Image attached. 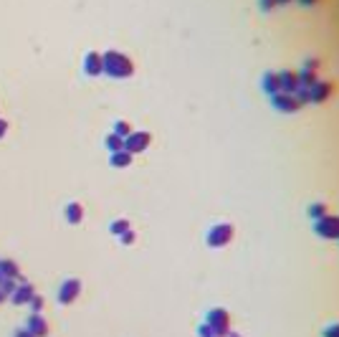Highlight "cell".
I'll use <instances>...</instances> for the list:
<instances>
[{"instance_id": "obj_1", "label": "cell", "mask_w": 339, "mask_h": 337, "mask_svg": "<svg viewBox=\"0 0 339 337\" xmlns=\"http://www.w3.org/2000/svg\"><path fill=\"white\" fill-rule=\"evenodd\" d=\"M233 236H236V228H233L230 223H218V226H213L208 231V246L210 248H225L230 241H233Z\"/></svg>"}, {"instance_id": "obj_2", "label": "cell", "mask_w": 339, "mask_h": 337, "mask_svg": "<svg viewBox=\"0 0 339 337\" xmlns=\"http://www.w3.org/2000/svg\"><path fill=\"white\" fill-rule=\"evenodd\" d=\"M205 325L213 327V332H215L218 337H225V335L230 332V312L223 309V307L210 309V312L205 314Z\"/></svg>"}, {"instance_id": "obj_3", "label": "cell", "mask_w": 339, "mask_h": 337, "mask_svg": "<svg viewBox=\"0 0 339 337\" xmlns=\"http://www.w3.org/2000/svg\"><path fill=\"white\" fill-rule=\"evenodd\" d=\"M314 234L327 241H339V216H324L319 221H314Z\"/></svg>"}, {"instance_id": "obj_4", "label": "cell", "mask_w": 339, "mask_h": 337, "mask_svg": "<svg viewBox=\"0 0 339 337\" xmlns=\"http://www.w3.org/2000/svg\"><path fill=\"white\" fill-rule=\"evenodd\" d=\"M271 99V107L276 109V112H284V114H291V112H299L304 104L296 99V94H286V92H279V94H273L268 96Z\"/></svg>"}, {"instance_id": "obj_5", "label": "cell", "mask_w": 339, "mask_h": 337, "mask_svg": "<svg viewBox=\"0 0 339 337\" xmlns=\"http://www.w3.org/2000/svg\"><path fill=\"white\" fill-rule=\"evenodd\" d=\"M334 94V84L329 81H316L311 87V104H324Z\"/></svg>"}, {"instance_id": "obj_6", "label": "cell", "mask_w": 339, "mask_h": 337, "mask_svg": "<svg viewBox=\"0 0 339 337\" xmlns=\"http://www.w3.org/2000/svg\"><path fill=\"white\" fill-rule=\"evenodd\" d=\"M261 89L273 96V94H279L281 92V79H279V71H266L263 79H261Z\"/></svg>"}, {"instance_id": "obj_7", "label": "cell", "mask_w": 339, "mask_h": 337, "mask_svg": "<svg viewBox=\"0 0 339 337\" xmlns=\"http://www.w3.org/2000/svg\"><path fill=\"white\" fill-rule=\"evenodd\" d=\"M279 79H281V92H286V94H296V89L301 87L299 71H279Z\"/></svg>"}, {"instance_id": "obj_8", "label": "cell", "mask_w": 339, "mask_h": 337, "mask_svg": "<svg viewBox=\"0 0 339 337\" xmlns=\"http://www.w3.org/2000/svg\"><path fill=\"white\" fill-rule=\"evenodd\" d=\"M81 291V284H79V279H69L66 284H63L61 289H58V299L63 302V304H69V302H74L76 299V294Z\"/></svg>"}, {"instance_id": "obj_9", "label": "cell", "mask_w": 339, "mask_h": 337, "mask_svg": "<svg viewBox=\"0 0 339 337\" xmlns=\"http://www.w3.org/2000/svg\"><path fill=\"white\" fill-rule=\"evenodd\" d=\"M147 144H150V135L147 132H134V135H129V140H127L129 152H142Z\"/></svg>"}, {"instance_id": "obj_10", "label": "cell", "mask_w": 339, "mask_h": 337, "mask_svg": "<svg viewBox=\"0 0 339 337\" xmlns=\"http://www.w3.org/2000/svg\"><path fill=\"white\" fill-rule=\"evenodd\" d=\"M114 58H112V71L117 74V76H127V74H132V64L127 58H119V53H112Z\"/></svg>"}, {"instance_id": "obj_11", "label": "cell", "mask_w": 339, "mask_h": 337, "mask_svg": "<svg viewBox=\"0 0 339 337\" xmlns=\"http://www.w3.org/2000/svg\"><path fill=\"white\" fill-rule=\"evenodd\" d=\"M316 81H319V74H316V71H309V69H301V71H299V84H301V87L311 89Z\"/></svg>"}, {"instance_id": "obj_12", "label": "cell", "mask_w": 339, "mask_h": 337, "mask_svg": "<svg viewBox=\"0 0 339 337\" xmlns=\"http://www.w3.org/2000/svg\"><path fill=\"white\" fill-rule=\"evenodd\" d=\"M306 213H309L311 221H319V218H324V216L329 213V208H327L324 203H311V205L306 208Z\"/></svg>"}, {"instance_id": "obj_13", "label": "cell", "mask_w": 339, "mask_h": 337, "mask_svg": "<svg viewBox=\"0 0 339 337\" xmlns=\"http://www.w3.org/2000/svg\"><path fill=\"white\" fill-rule=\"evenodd\" d=\"M112 162H114V165H129V162H132V157H129V152H117Z\"/></svg>"}, {"instance_id": "obj_14", "label": "cell", "mask_w": 339, "mask_h": 337, "mask_svg": "<svg viewBox=\"0 0 339 337\" xmlns=\"http://www.w3.org/2000/svg\"><path fill=\"white\" fill-rule=\"evenodd\" d=\"M322 337H339V322L327 325V327H324V332H322Z\"/></svg>"}, {"instance_id": "obj_15", "label": "cell", "mask_w": 339, "mask_h": 337, "mask_svg": "<svg viewBox=\"0 0 339 337\" xmlns=\"http://www.w3.org/2000/svg\"><path fill=\"white\" fill-rule=\"evenodd\" d=\"M198 335H200V337H218L210 325H200V327H198Z\"/></svg>"}, {"instance_id": "obj_16", "label": "cell", "mask_w": 339, "mask_h": 337, "mask_svg": "<svg viewBox=\"0 0 339 337\" xmlns=\"http://www.w3.org/2000/svg\"><path fill=\"white\" fill-rule=\"evenodd\" d=\"M319 66H322L319 58H306V64H304V69H309V71H316Z\"/></svg>"}, {"instance_id": "obj_17", "label": "cell", "mask_w": 339, "mask_h": 337, "mask_svg": "<svg viewBox=\"0 0 339 337\" xmlns=\"http://www.w3.org/2000/svg\"><path fill=\"white\" fill-rule=\"evenodd\" d=\"M112 231H114V234H124V231H127V221H119V223H114V226H112Z\"/></svg>"}, {"instance_id": "obj_18", "label": "cell", "mask_w": 339, "mask_h": 337, "mask_svg": "<svg viewBox=\"0 0 339 337\" xmlns=\"http://www.w3.org/2000/svg\"><path fill=\"white\" fill-rule=\"evenodd\" d=\"M122 241H124V243H132V241H134V234H132V231H124Z\"/></svg>"}, {"instance_id": "obj_19", "label": "cell", "mask_w": 339, "mask_h": 337, "mask_svg": "<svg viewBox=\"0 0 339 337\" xmlns=\"http://www.w3.org/2000/svg\"><path fill=\"white\" fill-rule=\"evenodd\" d=\"M117 132H122V135H127V132H129V127H127V124H122V122H119V124H117Z\"/></svg>"}, {"instance_id": "obj_20", "label": "cell", "mask_w": 339, "mask_h": 337, "mask_svg": "<svg viewBox=\"0 0 339 337\" xmlns=\"http://www.w3.org/2000/svg\"><path fill=\"white\" fill-rule=\"evenodd\" d=\"M119 144H122V142H119V137H112V140H109V147H114V150H117Z\"/></svg>"}, {"instance_id": "obj_21", "label": "cell", "mask_w": 339, "mask_h": 337, "mask_svg": "<svg viewBox=\"0 0 339 337\" xmlns=\"http://www.w3.org/2000/svg\"><path fill=\"white\" fill-rule=\"evenodd\" d=\"M225 337H241V332H233V330H230V332H228Z\"/></svg>"}, {"instance_id": "obj_22", "label": "cell", "mask_w": 339, "mask_h": 337, "mask_svg": "<svg viewBox=\"0 0 339 337\" xmlns=\"http://www.w3.org/2000/svg\"><path fill=\"white\" fill-rule=\"evenodd\" d=\"M299 3H304V5H311V3H316V0H299Z\"/></svg>"}]
</instances>
